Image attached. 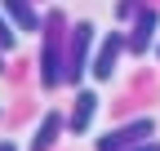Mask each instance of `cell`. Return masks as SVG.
I'll return each instance as SVG.
<instances>
[{"mask_svg": "<svg viewBox=\"0 0 160 151\" xmlns=\"http://www.w3.org/2000/svg\"><path fill=\"white\" fill-rule=\"evenodd\" d=\"M151 134H156V120H151V116H138V120H129V124L107 129V134L98 138V151H129V147H138V142H147Z\"/></svg>", "mask_w": 160, "mask_h": 151, "instance_id": "1", "label": "cell"}, {"mask_svg": "<svg viewBox=\"0 0 160 151\" xmlns=\"http://www.w3.org/2000/svg\"><path fill=\"white\" fill-rule=\"evenodd\" d=\"M89 49H93V22H76L67 40V76L62 80H80L89 71Z\"/></svg>", "mask_w": 160, "mask_h": 151, "instance_id": "2", "label": "cell"}, {"mask_svg": "<svg viewBox=\"0 0 160 151\" xmlns=\"http://www.w3.org/2000/svg\"><path fill=\"white\" fill-rule=\"evenodd\" d=\"M125 49H129V36H125V31H111L107 40H102V49H98V58L89 62L93 80H111V76H116V62H120Z\"/></svg>", "mask_w": 160, "mask_h": 151, "instance_id": "3", "label": "cell"}, {"mask_svg": "<svg viewBox=\"0 0 160 151\" xmlns=\"http://www.w3.org/2000/svg\"><path fill=\"white\" fill-rule=\"evenodd\" d=\"M93 116H98V93H93V89H80L71 116H67V129H71V134H85V129L93 124Z\"/></svg>", "mask_w": 160, "mask_h": 151, "instance_id": "4", "label": "cell"}, {"mask_svg": "<svg viewBox=\"0 0 160 151\" xmlns=\"http://www.w3.org/2000/svg\"><path fill=\"white\" fill-rule=\"evenodd\" d=\"M156 27H160V13L147 5V9H138V22H133V36H129V49L133 53H147L151 40H156Z\"/></svg>", "mask_w": 160, "mask_h": 151, "instance_id": "5", "label": "cell"}, {"mask_svg": "<svg viewBox=\"0 0 160 151\" xmlns=\"http://www.w3.org/2000/svg\"><path fill=\"white\" fill-rule=\"evenodd\" d=\"M62 111H45V120L36 124V134H31V142H27V151H49L53 142H58V134H62Z\"/></svg>", "mask_w": 160, "mask_h": 151, "instance_id": "6", "label": "cell"}, {"mask_svg": "<svg viewBox=\"0 0 160 151\" xmlns=\"http://www.w3.org/2000/svg\"><path fill=\"white\" fill-rule=\"evenodd\" d=\"M0 9H5V13H9L22 31H36V27H40V13L27 5V0H0Z\"/></svg>", "mask_w": 160, "mask_h": 151, "instance_id": "7", "label": "cell"}, {"mask_svg": "<svg viewBox=\"0 0 160 151\" xmlns=\"http://www.w3.org/2000/svg\"><path fill=\"white\" fill-rule=\"evenodd\" d=\"M13 45H18V31L9 27V18H0V53H9Z\"/></svg>", "mask_w": 160, "mask_h": 151, "instance_id": "8", "label": "cell"}, {"mask_svg": "<svg viewBox=\"0 0 160 151\" xmlns=\"http://www.w3.org/2000/svg\"><path fill=\"white\" fill-rule=\"evenodd\" d=\"M129 151H160V142H138V147H129Z\"/></svg>", "mask_w": 160, "mask_h": 151, "instance_id": "9", "label": "cell"}, {"mask_svg": "<svg viewBox=\"0 0 160 151\" xmlns=\"http://www.w3.org/2000/svg\"><path fill=\"white\" fill-rule=\"evenodd\" d=\"M0 151H18V147H13V142H0Z\"/></svg>", "mask_w": 160, "mask_h": 151, "instance_id": "10", "label": "cell"}, {"mask_svg": "<svg viewBox=\"0 0 160 151\" xmlns=\"http://www.w3.org/2000/svg\"><path fill=\"white\" fill-rule=\"evenodd\" d=\"M0 71H5V67H0Z\"/></svg>", "mask_w": 160, "mask_h": 151, "instance_id": "11", "label": "cell"}]
</instances>
